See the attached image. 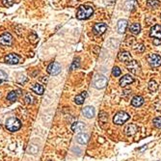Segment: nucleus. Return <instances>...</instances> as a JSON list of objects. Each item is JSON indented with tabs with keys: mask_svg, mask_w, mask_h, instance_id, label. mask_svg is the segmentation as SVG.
Here are the masks:
<instances>
[{
	"mask_svg": "<svg viewBox=\"0 0 161 161\" xmlns=\"http://www.w3.org/2000/svg\"><path fill=\"white\" fill-rule=\"evenodd\" d=\"M94 13V9L92 6H88V5H81L77 10L76 13V18L80 20H84L88 19L89 18L92 17V15Z\"/></svg>",
	"mask_w": 161,
	"mask_h": 161,
	"instance_id": "f257e3e1",
	"label": "nucleus"
},
{
	"mask_svg": "<svg viewBox=\"0 0 161 161\" xmlns=\"http://www.w3.org/2000/svg\"><path fill=\"white\" fill-rule=\"evenodd\" d=\"M6 128L11 132H15L18 131L19 129H20L21 127V122L15 117H11L6 121Z\"/></svg>",
	"mask_w": 161,
	"mask_h": 161,
	"instance_id": "f03ea898",
	"label": "nucleus"
},
{
	"mask_svg": "<svg viewBox=\"0 0 161 161\" xmlns=\"http://www.w3.org/2000/svg\"><path fill=\"white\" fill-rule=\"evenodd\" d=\"M129 118H130V116L128 115L126 112L120 111L117 114H115V116L113 118V123L117 125H124L125 122H127V121L129 120Z\"/></svg>",
	"mask_w": 161,
	"mask_h": 161,
	"instance_id": "7ed1b4c3",
	"label": "nucleus"
},
{
	"mask_svg": "<svg viewBox=\"0 0 161 161\" xmlns=\"http://www.w3.org/2000/svg\"><path fill=\"white\" fill-rule=\"evenodd\" d=\"M147 60H148L149 65L151 68H158L161 65V57L158 54H155V53L149 54Z\"/></svg>",
	"mask_w": 161,
	"mask_h": 161,
	"instance_id": "20e7f679",
	"label": "nucleus"
},
{
	"mask_svg": "<svg viewBox=\"0 0 161 161\" xmlns=\"http://www.w3.org/2000/svg\"><path fill=\"white\" fill-rule=\"evenodd\" d=\"M93 84L96 89H103V88L107 85V78L104 75H101V74L96 75L94 78Z\"/></svg>",
	"mask_w": 161,
	"mask_h": 161,
	"instance_id": "39448f33",
	"label": "nucleus"
},
{
	"mask_svg": "<svg viewBox=\"0 0 161 161\" xmlns=\"http://www.w3.org/2000/svg\"><path fill=\"white\" fill-rule=\"evenodd\" d=\"M0 44L3 46H11L13 44V36L5 32V33L0 35Z\"/></svg>",
	"mask_w": 161,
	"mask_h": 161,
	"instance_id": "423d86ee",
	"label": "nucleus"
},
{
	"mask_svg": "<svg viewBox=\"0 0 161 161\" xmlns=\"http://www.w3.org/2000/svg\"><path fill=\"white\" fill-rule=\"evenodd\" d=\"M47 72L50 75H58L61 72V66L58 62H52L47 67Z\"/></svg>",
	"mask_w": 161,
	"mask_h": 161,
	"instance_id": "0eeeda50",
	"label": "nucleus"
},
{
	"mask_svg": "<svg viewBox=\"0 0 161 161\" xmlns=\"http://www.w3.org/2000/svg\"><path fill=\"white\" fill-rule=\"evenodd\" d=\"M4 61L6 64H9V65H17L20 62V57L15 53H10L5 56Z\"/></svg>",
	"mask_w": 161,
	"mask_h": 161,
	"instance_id": "6e6552de",
	"label": "nucleus"
},
{
	"mask_svg": "<svg viewBox=\"0 0 161 161\" xmlns=\"http://www.w3.org/2000/svg\"><path fill=\"white\" fill-rule=\"evenodd\" d=\"M126 69L129 70L131 74H138L140 72L141 67L139 65V63L135 60H131L130 62H128V64L126 65Z\"/></svg>",
	"mask_w": 161,
	"mask_h": 161,
	"instance_id": "1a4fd4ad",
	"label": "nucleus"
},
{
	"mask_svg": "<svg viewBox=\"0 0 161 161\" xmlns=\"http://www.w3.org/2000/svg\"><path fill=\"white\" fill-rule=\"evenodd\" d=\"M107 29V25L105 23H103V22H99V23H95V26L93 28V32H94V34L95 35H102L104 32L106 31Z\"/></svg>",
	"mask_w": 161,
	"mask_h": 161,
	"instance_id": "9d476101",
	"label": "nucleus"
},
{
	"mask_svg": "<svg viewBox=\"0 0 161 161\" xmlns=\"http://www.w3.org/2000/svg\"><path fill=\"white\" fill-rule=\"evenodd\" d=\"M150 36L154 39L161 40V25L155 24V25L152 26L150 32Z\"/></svg>",
	"mask_w": 161,
	"mask_h": 161,
	"instance_id": "9b49d317",
	"label": "nucleus"
},
{
	"mask_svg": "<svg viewBox=\"0 0 161 161\" xmlns=\"http://www.w3.org/2000/svg\"><path fill=\"white\" fill-rule=\"evenodd\" d=\"M134 82V77L130 74H125L120 79V85L122 87H125L127 85H130Z\"/></svg>",
	"mask_w": 161,
	"mask_h": 161,
	"instance_id": "f8f14e48",
	"label": "nucleus"
},
{
	"mask_svg": "<svg viewBox=\"0 0 161 161\" xmlns=\"http://www.w3.org/2000/svg\"><path fill=\"white\" fill-rule=\"evenodd\" d=\"M138 130V126L136 125L135 124H129L127 125L125 127V134L127 135V136H132L134 135L136 132Z\"/></svg>",
	"mask_w": 161,
	"mask_h": 161,
	"instance_id": "ddd939ff",
	"label": "nucleus"
},
{
	"mask_svg": "<svg viewBox=\"0 0 161 161\" xmlns=\"http://www.w3.org/2000/svg\"><path fill=\"white\" fill-rule=\"evenodd\" d=\"M118 59L121 62H130L132 60V56L128 51H121L118 54Z\"/></svg>",
	"mask_w": 161,
	"mask_h": 161,
	"instance_id": "4468645a",
	"label": "nucleus"
},
{
	"mask_svg": "<svg viewBox=\"0 0 161 161\" xmlns=\"http://www.w3.org/2000/svg\"><path fill=\"white\" fill-rule=\"evenodd\" d=\"M82 113H83L84 117H86L87 119H91L95 116V108L93 106H86L83 108Z\"/></svg>",
	"mask_w": 161,
	"mask_h": 161,
	"instance_id": "2eb2a0df",
	"label": "nucleus"
},
{
	"mask_svg": "<svg viewBox=\"0 0 161 161\" xmlns=\"http://www.w3.org/2000/svg\"><path fill=\"white\" fill-rule=\"evenodd\" d=\"M76 142L78 144H81V145H85L87 144V142L89 141V135L87 133H84V132H81L76 135Z\"/></svg>",
	"mask_w": 161,
	"mask_h": 161,
	"instance_id": "dca6fc26",
	"label": "nucleus"
},
{
	"mask_svg": "<svg viewBox=\"0 0 161 161\" xmlns=\"http://www.w3.org/2000/svg\"><path fill=\"white\" fill-rule=\"evenodd\" d=\"M127 27V20L126 19H120L117 23L118 32L120 34H124Z\"/></svg>",
	"mask_w": 161,
	"mask_h": 161,
	"instance_id": "f3484780",
	"label": "nucleus"
},
{
	"mask_svg": "<svg viewBox=\"0 0 161 161\" xmlns=\"http://www.w3.org/2000/svg\"><path fill=\"white\" fill-rule=\"evenodd\" d=\"M144 104V99L141 95H135L131 100V105L134 107H140Z\"/></svg>",
	"mask_w": 161,
	"mask_h": 161,
	"instance_id": "a211bd4d",
	"label": "nucleus"
},
{
	"mask_svg": "<svg viewBox=\"0 0 161 161\" xmlns=\"http://www.w3.org/2000/svg\"><path fill=\"white\" fill-rule=\"evenodd\" d=\"M85 129V125L81 122H75L71 125V130L74 132H79Z\"/></svg>",
	"mask_w": 161,
	"mask_h": 161,
	"instance_id": "6ab92c4d",
	"label": "nucleus"
},
{
	"mask_svg": "<svg viewBox=\"0 0 161 161\" xmlns=\"http://www.w3.org/2000/svg\"><path fill=\"white\" fill-rule=\"evenodd\" d=\"M86 96H87V93L86 92H82L81 94L77 95L74 98V102L77 104V105H81V104L84 103Z\"/></svg>",
	"mask_w": 161,
	"mask_h": 161,
	"instance_id": "aec40b11",
	"label": "nucleus"
},
{
	"mask_svg": "<svg viewBox=\"0 0 161 161\" xmlns=\"http://www.w3.org/2000/svg\"><path fill=\"white\" fill-rule=\"evenodd\" d=\"M31 90L33 91L34 93H36L37 95H43L44 92V88L41 85V84H39V83H36L34 84L33 86L31 87Z\"/></svg>",
	"mask_w": 161,
	"mask_h": 161,
	"instance_id": "412c9836",
	"label": "nucleus"
},
{
	"mask_svg": "<svg viewBox=\"0 0 161 161\" xmlns=\"http://www.w3.org/2000/svg\"><path fill=\"white\" fill-rule=\"evenodd\" d=\"M129 31H130V33L133 34V35H138L140 33V31H141V25L139 23H133L130 25L129 27Z\"/></svg>",
	"mask_w": 161,
	"mask_h": 161,
	"instance_id": "4be33fe9",
	"label": "nucleus"
},
{
	"mask_svg": "<svg viewBox=\"0 0 161 161\" xmlns=\"http://www.w3.org/2000/svg\"><path fill=\"white\" fill-rule=\"evenodd\" d=\"M147 5L148 7L151 8V9H157L160 6V1H158V0H148Z\"/></svg>",
	"mask_w": 161,
	"mask_h": 161,
	"instance_id": "5701e85b",
	"label": "nucleus"
},
{
	"mask_svg": "<svg viewBox=\"0 0 161 161\" xmlns=\"http://www.w3.org/2000/svg\"><path fill=\"white\" fill-rule=\"evenodd\" d=\"M148 88H149V90L150 92L155 93L158 90V85L155 80H150V81L149 82V84H148Z\"/></svg>",
	"mask_w": 161,
	"mask_h": 161,
	"instance_id": "b1692460",
	"label": "nucleus"
},
{
	"mask_svg": "<svg viewBox=\"0 0 161 161\" xmlns=\"http://www.w3.org/2000/svg\"><path fill=\"white\" fill-rule=\"evenodd\" d=\"M99 121L100 122L101 125L103 124H106L107 123V121H108V115L105 113V112H100V117H99Z\"/></svg>",
	"mask_w": 161,
	"mask_h": 161,
	"instance_id": "393cba45",
	"label": "nucleus"
},
{
	"mask_svg": "<svg viewBox=\"0 0 161 161\" xmlns=\"http://www.w3.org/2000/svg\"><path fill=\"white\" fill-rule=\"evenodd\" d=\"M17 99H18V93L15 92V91L10 92L9 94H8V95H7V100L12 101V102L13 101H15V100H17Z\"/></svg>",
	"mask_w": 161,
	"mask_h": 161,
	"instance_id": "a878e982",
	"label": "nucleus"
},
{
	"mask_svg": "<svg viewBox=\"0 0 161 161\" xmlns=\"http://www.w3.org/2000/svg\"><path fill=\"white\" fill-rule=\"evenodd\" d=\"M28 151L30 152L31 155H36L37 152L39 151V148L37 145H33V144H31L29 148H28Z\"/></svg>",
	"mask_w": 161,
	"mask_h": 161,
	"instance_id": "bb28decb",
	"label": "nucleus"
},
{
	"mask_svg": "<svg viewBox=\"0 0 161 161\" xmlns=\"http://www.w3.org/2000/svg\"><path fill=\"white\" fill-rule=\"evenodd\" d=\"M79 66H80V59H79V58H76V59H74V62H72L71 66H70V70H76V69L79 68Z\"/></svg>",
	"mask_w": 161,
	"mask_h": 161,
	"instance_id": "cd10ccee",
	"label": "nucleus"
},
{
	"mask_svg": "<svg viewBox=\"0 0 161 161\" xmlns=\"http://www.w3.org/2000/svg\"><path fill=\"white\" fill-rule=\"evenodd\" d=\"M133 48H134V50L135 51H137V52H144L145 51V46H144V44H135L134 46H133Z\"/></svg>",
	"mask_w": 161,
	"mask_h": 161,
	"instance_id": "c85d7f7f",
	"label": "nucleus"
},
{
	"mask_svg": "<svg viewBox=\"0 0 161 161\" xmlns=\"http://www.w3.org/2000/svg\"><path fill=\"white\" fill-rule=\"evenodd\" d=\"M24 100H25V102H26L27 104H32V103L34 102L35 99H34L33 96H32L30 94H26V95H25V98H24Z\"/></svg>",
	"mask_w": 161,
	"mask_h": 161,
	"instance_id": "c756f323",
	"label": "nucleus"
},
{
	"mask_svg": "<svg viewBox=\"0 0 161 161\" xmlns=\"http://www.w3.org/2000/svg\"><path fill=\"white\" fill-rule=\"evenodd\" d=\"M29 41L32 43V44H37L39 42V37L35 34V33H32L30 36H29Z\"/></svg>",
	"mask_w": 161,
	"mask_h": 161,
	"instance_id": "7c9ffc66",
	"label": "nucleus"
},
{
	"mask_svg": "<svg viewBox=\"0 0 161 161\" xmlns=\"http://www.w3.org/2000/svg\"><path fill=\"white\" fill-rule=\"evenodd\" d=\"M112 74H113L115 77H118V76H120L121 74H122V70H120L119 67H114L113 70H112Z\"/></svg>",
	"mask_w": 161,
	"mask_h": 161,
	"instance_id": "2f4dec72",
	"label": "nucleus"
},
{
	"mask_svg": "<svg viewBox=\"0 0 161 161\" xmlns=\"http://www.w3.org/2000/svg\"><path fill=\"white\" fill-rule=\"evenodd\" d=\"M152 123H154V125L157 128H161V117H156L152 121Z\"/></svg>",
	"mask_w": 161,
	"mask_h": 161,
	"instance_id": "473e14b6",
	"label": "nucleus"
},
{
	"mask_svg": "<svg viewBox=\"0 0 161 161\" xmlns=\"http://www.w3.org/2000/svg\"><path fill=\"white\" fill-rule=\"evenodd\" d=\"M15 0H2V3L5 7H11L14 5Z\"/></svg>",
	"mask_w": 161,
	"mask_h": 161,
	"instance_id": "72a5a7b5",
	"label": "nucleus"
},
{
	"mask_svg": "<svg viewBox=\"0 0 161 161\" xmlns=\"http://www.w3.org/2000/svg\"><path fill=\"white\" fill-rule=\"evenodd\" d=\"M7 78H8V75L6 72L3 70H0V80L4 81V80H7Z\"/></svg>",
	"mask_w": 161,
	"mask_h": 161,
	"instance_id": "f704fd0d",
	"label": "nucleus"
},
{
	"mask_svg": "<svg viewBox=\"0 0 161 161\" xmlns=\"http://www.w3.org/2000/svg\"><path fill=\"white\" fill-rule=\"evenodd\" d=\"M154 44H161V40H157V39H155V41H154Z\"/></svg>",
	"mask_w": 161,
	"mask_h": 161,
	"instance_id": "c9c22d12",
	"label": "nucleus"
},
{
	"mask_svg": "<svg viewBox=\"0 0 161 161\" xmlns=\"http://www.w3.org/2000/svg\"><path fill=\"white\" fill-rule=\"evenodd\" d=\"M2 83V80H0V84H1Z\"/></svg>",
	"mask_w": 161,
	"mask_h": 161,
	"instance_id": "e433bc0d",
	"label": "nucleus"
},
{
	"mask_svg": "<svg viewBox=\"0 0 161 161\" xmlns=\"http://www.w3.org/2000/svg\"><path fill=\"white\" fill-rule=\"evenodd\" d=\"M160 17H161V15H160Z\"/></svg>",
	"mask_w": 161,
	"mask_h": 161,
	"instance_id": "4c0bfd02",
	"label": "nucleus"
},
{
	"mask_svg": "<svg viewBox=\"0 0 161 161\" xmlns=\"http://www.w3.org/2000/svg\"><path fill=\"white\" fill-rule=\"evenodd\" d=\"M49 161H51V160H49Z\"/></svg>",
	"mask_w": 161,
	"mask_h": 161,
	"instance_id": "58836bf2",
	"label": "nucleus"
}]
</instances>
